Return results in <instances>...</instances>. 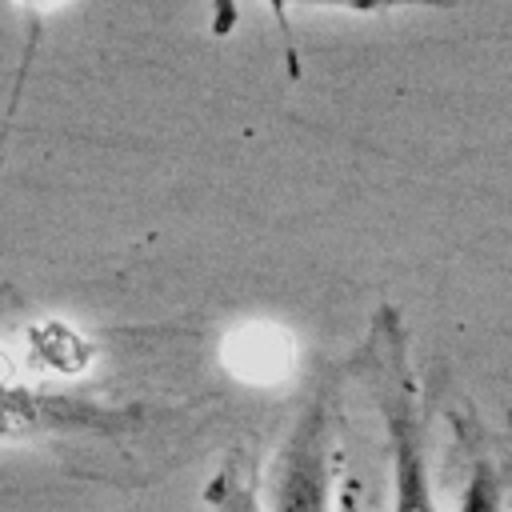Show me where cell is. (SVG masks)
<instances>
[{"label": "cell", "instance_id": "obj_1", "mask_svg": "<svg viewBox=\"0 0 512 512\" xmlns=\"http://www.w3.org/2000/svg\"><path fill=\"white\" fill-rule=\"evenodd\" d=\"M352 368L364 380L388 440L392 512H440L428 468V432H424V408L412 368V340L404 316L392 304H380L372 312Z\"/></svg>", "mask_w": 512, "mask_h": 512}, {"label": "cell", "instance_id": "obj_2", "mask_svg": "<svg viewBox=\"0 0 512 512\" xmlns=\"http://www.w3.org/2000/svg\"><path fill=\"white\" fill-rule=\"evenodd\" d=\"M260 508L264 512H332V388L316 380L280 440Z\"/></svg>", "mask_w": 512, "mask_h": 512}, {"label": "cell", "instance_id": "obj_3", "mask_svg": "<svg viewBox=\"0 0 512 512\" xmlns=\"http://www.w3.org/2000/svg\"><path fill=\"white\" fill-rule=\"evenodd\" d=\"M132 424V412L96 404L76 392H48L20 376L0 348V440L60 436V432H116Z\"/></svg>", "mask_w": 512, "mask_h": 512}, {"label": "cell", "instance_id": "obj_4", "mask_svg": "<svg viewBox=\"0 0 512 512\" xmlns=\"http://www.w3.org/2000/svg\"><path fill=\"white\" fill-rule=\"evenodd\" d=\"M276 16L280 40H284V60L288 72H300V56L292 44V8H332V12H352V16H380V12H400V8H456L460 0H264ZM236 24V0H212V32L224 36Z\"/></svg>", "mask_w": 512, "mask_h": 512}, {"label": "cell", "instance_id": "obj_5", "mask_svg": "<svg viewBox=\"0 0 512 512\" xmlns=\"http://www.w3.org/2000/svg\"><path fill=\"white\" fill-rule=\"evenodd\" d=\"M204 504H208V512H264L256 472L240 456L224 460L204 488Z\"/></svg>", "mask_w": 512, "mask_h": 512}, {"label": "cell", "instance_id": "obj_6", "mask_svg": "<svg viewBox=\"0 0 512 512\" xmlns=\"http://www.w3.org/2000/svg\"><path fill=\"white\" fill-rule=\"evenodd\" d=\"M504 504H508V488H504L496 460L488 452H472V460L464 468L456 512H504Z\"/></svg>", "mask_w": 512, "mask_h": 512}]
</instances>
